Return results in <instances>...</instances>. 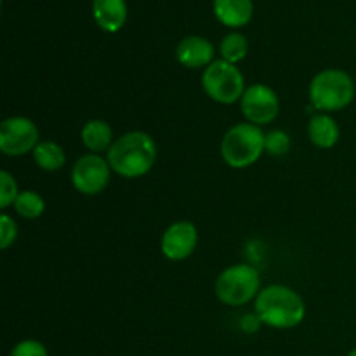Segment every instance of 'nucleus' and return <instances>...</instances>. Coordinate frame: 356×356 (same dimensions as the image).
I'll use <instances>...</instances> for the list:
<instances>
[{"mask_svg":"<svg viewBox=\"0 0 356 356\" xmlns=\"http://www.w3.org/2000/svg\"><path fill=\"white\" fill-rule=\"evenodd\" d=\"M111 170L118 176L136 179L153 169L156 160V145L148 132L132 131L113 141L106 152Z\"/></svg>","mask_w":356,"mask_h":356,"instance_id":"nucleus-1","label":"nucleus"},{"mask_svg":"<svg viewBox=\"0 0 356 356\" xmlns=\"http://www.w3.org/2000/svg\"><path fill=\"white\" fill-rule=\"evenodd\" d=\"M256 315L268 327L292 329L305 320L306 305L287 285H268L256 298Z\"/></svg>","mask_w":356,"mask_h":356,"instance_id":"nucleus-2","label":"nucleus"},{"mask_svg":"<svg viewBox=\"0 0 356 356\" xmlns=\"http://www.w3.org/2000/svg\"><path fill=\"white\" fill-rule=\"evenodd\" d=\"M353 79L344 70L327 68L313 76L309 83V101L320 111H339L355 99Z\"/></svg>","mask_w":356,"mask_h":356,"instance_id":"nucleus-3","label":"nucleus"},{"mask_svg":"<svg viewBox=\"0 0 356 356\" xmlns=\"http://www.w3.org/2000/svg\"><path fill=\"white\" fill-rule=\"evenodd\" d=\"M264 136L259 125L250 122L236 124L225 134L221 143L222 160L232 169H247L264 153Z\"/></svg>","mask_w":356,"mask_h":356,"instance_id":"nucleus-4","label":"nucleus"},{"mask_svg":"<svg viewBox=\"0 0 356 356\" xmlns=\"http://www.w3.org/2000/svg\"><path fill=\"white\" fill-rule=\"evenodd\" d=\"M261 292V277L250 264H235L216 280V296L222 305L243 306Z\"/></svg>","mask_w":356,"mask_h":356,"instance_id":"nucleus-5","label":"nucleus"},{"mask_svg":"<svg viewBox=\"0 0 356 356\" xmlns=\"http://www.w3.org/2000/svg\"><path fill=\"white\" fill-rule=\"evenodd\" d=\"M202 87L216 103L233 104L242 99L245 92V80L236 65H232L225 59H216L204 70Z\"/></svg>","mask_w":356,"mask_h":356,"instance_id":"nucleus-6","label":"nucleus"},{"mask_svg":"<svg viewBox=\"0 0 356 356\" xmlns=\"http://www.w3.org/2000/svg\"><path fill=\"white\" fill-rule=\"evenodd\" d=\"M110 163L97 153H87V155L80 156L72 169L73 188L89 197L106 190V186L110 184Z\"/></svg>","mask_w":356,"mask_h":356,"instance_id":"nucleus-7","label":"nucleus"},{"mask_svg":"<svg viewBox=\"0 0 356 356\" xmlns=\"http://www.w3.org/2000/svg\"><path fill=\"white\" fill-rule=\"evenodd\" d=\"M38 129L30 118L10 117L0 124V152L7 156L33 153L38 145Z\"/></svg>","mask_w":356,"mask_h":356,"instance_id":"nucleus-8","label":"nucleus"},{"mask_svg":"<svg viewBox=\"0 0 356 356\" xmlns=\"http://www.w3.org/2000/svg\"><path fill=\"white\" fill-rule=\"evenodd\" d=\"M240 103H242V111L247 120L259 127L271 124L280 111L277 92L264 83H254L247 87Z\"/></svg>","mask_w":356,"mask_h":356,"instance_id":"nucleus-9","label":"nucleus"},{"mask_svg":"<svg viewBox=\"0 0 356 356\" xmlns=\"http://www.w3.org/2000/svg\"><path fill=\"white\" fill-rule=\"evenodd\" d=\"M198 243V232L193 222L176 221L162 236V254L169 261H183L193 254Z\"/></svg>","mask_w":356,"mask_h":356,"instance_id":"nucleus-10","label":"nucleus"},{"mask_svg":"<svg viewBox=\"0 0 356 356\" xmlns=\"http://www.w3.org/2000/svg\"><path fill=\"white\" fill-rule=\"evenodd\" d=\"M176 58L186 68H207L214 61V45L205 37L190 35L177 44Z\"/></svg>","mask_w":356,"mask_h":356,"instance_id":"nucleus-11","label":"nucleus"},{"mask_svg":"<svg viewBox=\"0 0 356 356\" xmlns=\"http://www.w3.org/2000/svg\"><path fill=\"white\" fill-rule=\"evenodd\" d=\"M92 16L97 26L115 33L127 19V3L125 0H92Z\"/></svg>","mask_w":356,"mask_h":356,"instance_id":"nucleus-12","label":"nucleus"},{"mask_svg":"<svg viewBox=\"0 0 356 356\" xmlns=\"http://www.w3.org/2000/svg\"><path fill=\"white\" fill-rule=\"evenodd\" d=\"M214 14L225 26H245L252 19V0H214Z\"/></svg>","mask_w":356,"mask_h":356,"instance_id":"nucleus-13","label":"nucleus"},{"mask_svg":"<svg viewBox=\"0 0 356 356\" xmlns=\"http://www.w3.org/2000/svg\"><path fill=\"white\" fill-rule=\"evenodd\" d=\"M339 125L330 115L316 113L313 115L308 124V138L316 148L329 149L339 141Z\"/></svg>","mask_w":356,"mask_h":356,"instance_id":"nucleus-14","label":"nucleus"},{"mask_svg":"<svg viewBox=\"0 0 356 356\" xmlns=\"http://www.w3.org/2000/svg\"><path fill=\"white\" fill-rule=\"evenodd\" d=\"M80 136L83 146L92 153L108 152L113 145V131L104 120H89L83 125Z\"/></svg>","mask_w":356,"mask_h":356,"instance_id":"nucleus-15","label":"nucleus"},{"mask_svg":"<svg viewBox=\"0 0 356 356\" xmlns=\"http://www.w3.org/2000/svg\"><path fill=\"white\" fill-rule=\"evenodd\" d=\"M33 160L42 170L54 172V170L63 169L66 163L65 149L54 141H40L37 148L33 149Z\"/></svg>","mask_w":356,"mask_h":356,"instance_id":"nucleus-16","label":"nucleus"},{"mask_svg":"<svg viewBox=\"0 0 356 356\" xmlns=\"http://www.w3.org/2000/svg\"><path fill=\"white\" fill-rule=\"evenodd\" d=\"M219 51H221V59L232 63V65H236V63L242 61L243 58L249 52V42L243 37L242 33H228L221 40V45H219Z\"/></svg>","mask_w":356,"mask_h":356,"instance_id":"nucleus-17","label":"nucleus"},{"mask_svg":"<svg viewBox=\"0 0 356 356\" xmlns=\"http://www.w3.org/2000/svg\"><path fill=\"white\" fill-rule=\"evenodd\" d=\"M14 211L24 219H35L38 216H42V212L45 211V202L37 191H21L17 195L16 202H14Z\"/></svg>","mask_w":356,"mask_h":356,"instance_id":"nucleus-18","label":"nucleus"},{"mask_svg":"<svg viewBox=\"0 0 356 356\" xmlns=\"http://www.w3.org/2000/svg\"><path fill=\"white\" fill-rule=\"evenodd\" d=\"M291 148V138L284 131H271L264 136V152L271 156H282Z\"/></svg>","mask_w":356,"mask_h":356,"instance_id":"nucleus-19","label":"nucleus"},{"mask_svg":"<svg viewBox=\"0 0 356 356\" xmlns=\"http://www.w3.org/2000/svg\"><path fill=\"white\" fill-rule=\"evenodd\" d=\"M19 193L16 179L7 170H2L0 172V209H7L10 204L14 205Z\"/></svg>","mask_w":356,"mask_h":356,"instance_id":"nucleus-20","label":"nucleus"},{"mask_svg":"<svg viewBox=\"0 0 356 356\" xmlns=\"http://www.w3.org/2000/svg\"><path fill=\"white\" fill-rule=\"evenodd\" d=\"M17 238V226L7 214L0 216V249H9L10 243Z\"/></svg>","mask_w":356,"mask_h":356,"instance_id":"nucleus-21","label":"nucleus"},{"mask_svg":"<svg viewBox=\"0 0 356 356\" xmlns=\"http://www.w3.org/2000/svg\"><path fill=\"white\" fill-rule=\"evenodd\" d=\"M10 356H49L42 343L35 339H24L17 343L10 351Z\"/></svg>","mask_w":356,"mask_h":356,"instance_id":"nucleus-22","label":"nucleus"},{"mask_svg":"<svg viewBox=\"0 0 356 356\" xmlns=\"http://www.w3.org/2000/svg\"><path fill=\"white\" fill-rule=\"evenodd\" d=\"M348 356H356V350H351L350 353H348Z\"/></svg>","mask_w":356,"mask_h":356,"instance_id":"nucleus-23","label":"nucleus"}]
</instances>
